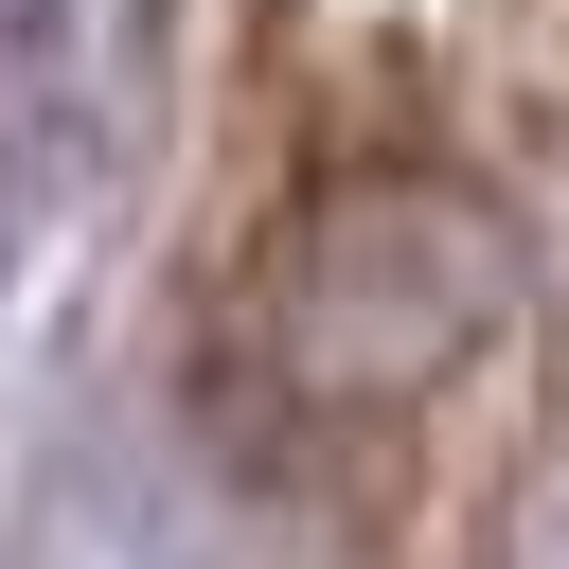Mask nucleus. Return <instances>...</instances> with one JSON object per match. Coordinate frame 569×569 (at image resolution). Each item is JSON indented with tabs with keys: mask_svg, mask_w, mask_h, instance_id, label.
<instances>
[{
	"mask_svg": "<svg viewBox=\"0 0 569 569\" xmlns=\"http://www.w3.org/2000/svg\"><path fill=\"white\" fill-rule=\"evenodd\" d=\"M0 302H18V142H0Z\"/></svg>",
	"mask_w": 569,
	"mask_h": 569,
	"instance_id": "nucleus-3",
	"label": "nucleus"
},
{
	"mask_svg": "<svg viewBox=\"0 0 569 569\" xmlns=\"http://www.w3.org/2000/svg\"><path fill=\"white\" fill-rule=\"evenodd\" d=\"M142 36H160V0H0V142H18V160L107 142Z\"/></svg>",
	"mask_w": 569,
	"mask_h": 569,
	"instance_id": "nucleus-2",
	"label": "nucleus"
},
{
	"mask_svg": "<svg viewBox=\"0 0 569 569\" xmlns=\"http://www.w3.org/2000/svg\"><path fill=\"white\" fill-rule=\"evenodd\" d=\"M498 302H516V249H498L462 196H427V178L320 196V213L249 267V338H267L302 391H356V409L462 373V356L498 338Z\"/></svg>",
	"mask_w": 569,
	"mask_h": 569,
	"instance_id": "nucleus-1",
	"label": "nucleus"
}]
</instances>
